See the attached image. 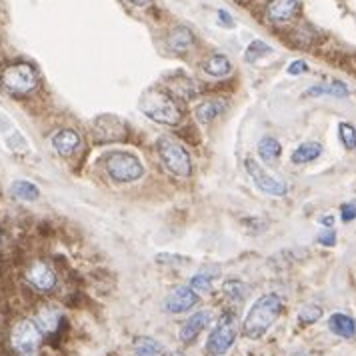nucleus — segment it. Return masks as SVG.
Listing matches in <instances>:
<instances>
[{
	"mask_svg": "<svg viewBox=\"0 0 356 356\" xmlns=\"http://www.w3.org/2000/svg\"><path fill=\"white\" fill-rule=\"evenodd\" d=\"M280 312H282L280 296L275 292L262 294L259 300L250 307L246 318L243 321V334L248 340H260L270 330V326L276 323Z\"/></svg>",
	"mask_w": 356,
	"mask_h": 356,
	"instance_id": "f257e3e1",
	"label": "nucleus"
},
{
	"mask_svg": "<svg viewBox=\"0 0 356 356\" xmlns=\"http://www.w3.org/2000/svg\"><path fill=\"white\" fill-rule=\"evenodd\" d=\"M138 108L150 120H154L159 124H166V127H177L182 120V113L175 102V98L168 97L164 90H156V88L146 90L138 102Z\"/></svg>",
	"mask_w": 356,
	"mask_h": 356,
	"instance_id": "f03ea898",
	"label": "nucleus"
},
{
	"mask_svg": "<svg viewBox=\"0 0 356 356\" xmlns=\"http://www.w3.org/2000/svg\"><path fill=\"white\" fill-rule=\"evenodd\" d=\"M238 337V321L232 312H225L209 334L207 353L209 356H225L234 346Z\"/></svg>",
	"mask_w": 356,
	"mask_h": 356,
	"instance_id": "7ed1b4c3",
	"label": "nucleus"
},
{
	"mask_svg": "<svg viewBox=\"0 0 356 356\" xmlns=\"http://www.w3.org/2000/svg\"><path fill=\"white\" fill-rule=\"evenodd\" d=\"M106 172L116 182H134L145 177V166L130 152H113L106 159Z\"/></svg>",
	"mask_w": 356,
	"mask_h": 356,
	"instance_id": "20e7f679",
	"label": "nucleus"
},
{
	"mask_svg": "<svg viewBox=\"0 0 356 356\" xmlns=\"http://www.w3.org/2000/svg\"><path fill=\"white\" fill-rule=\"evenodd\" d=\"M159 152H161L164 166L172 175H177V177H191L193 161H191V154L186 152L184 146L178 145L177 140H172V138H161L159 140Z\"/></svg>",
	"mask_w": 356,
	"mask_h": 356,
	"instance_id": "39448f33",
	"label": "nucleus"
},
{
	"mask_svg": "<svg viewBox=\"0 0 356 356\" xmlns=\"http://www.w3.org/2000/svg\"><path fill=\"white\" fill-rule=\"evenodd\" d=\"M42 332L36 326L33 318H22L18 321L13 330H10V346L17 355H29V353H36V348L42 342Z\"/></svg>",
	"mask_w": 356,
	"mask_h": 356,
	"instance_id": "423d86ee",
	"label": "nucleus"
},
{
	"mask_svg": "<svg viewBox=\"0 0 356 356\" xmlns=\"http://www.w3.org/2000/svg\"><path fill=\"white\" fill-rule=\"evenodd\" d=\"M2 86L13 95H29L38 86V76L31 65H13L2 72Z\"/></svg>",
	"mask_w": 356,
	"mask_h": 356,
	"instance_id": "0eeeda50",
	"label": "nucleus"
},
{
	"mask_svg": "<svg viewBox=\"0 0 356 356\" xmlns=\"http://www.w3.org/2000/svg\"><path fill=\"white\" fill-rule=\"evenodd\" d=\"M244 166H246V172L250 175V178L254 180V184L259 186L262 193L270 196H284L289 193V186L284 180L273 177L270 172H266L259 162L252 161V159H246L244 161Z\"/></svg>",
	"mask_w": 356,
	"mask_h": 356,
	"instance_id": "6e6552de",
	"label": "nucleus"
},
{
	"mask_svg": "<svg viewBox=\"0 0 356 356\" xmlns=\"http://www.w3.org/2000/svg\"><path fill=\"white\" fill-rule=\"evenodd\" d=\"M24 278L34 291L44 292V294L56 289V273L50 268V264L42 262V260H34L33 264L26 268Z\"/></svg>",
	"mask_w": 356,
	"mask_h": 356,
	"instance_id": "1a4fd4ad",
	"label": "nucleus"
},
{
	"mask_svg": "<svg viewBox=\"0 0 356 356\" xmlns=\"http://www.w3.org/2000/svg\"><path fill=\"white\" fill-rule=\"evenodd\" d=\"M198 305V294H196L191 286H178L175 291H170L166 294L162 307L166 312L170 314H180L186 312L191 308H195Z\"/></svg>",
	"mask_w": 356,
	"mask_h": 356,
	"instance_id": "9d476101",
	"label": "nucleus"
},
{
	"mask_svg": "<svg viewBox=\"0 0 356 356\" xmlns=\"http://www.w3.org/2000/svg\"><path fill=\"white\" fill-rule=\"evenodd\" d=\"M212 323V312L209 310H200V312H195L193 316H188L182 326H180V330H178V337L180 340L184 342V344H191L193 340L198 339V334L204 330V328H209Z\"/></svg>",
	"mask_w": 356,
	"mask_h": 356,
	"instance_id": "9b49d317",
	"label": "nucleus"
},
{
	"mask_svg": "<svg viewBox=\"0 0 356 356\" xmlns=\"http://www.w3.org/2000/svg\"><path fill=\"white\" fill-rule=\"evenodd\" d=\"M33 321L36 323V326L40 328V332H42V334H54V332L60 328V324H63V321H65V316H63V312H60L56 307L44 305V307L38 308V312L34 314Z\"/></svg>",
	"mask_w": 356,
	"mask_h": 356,
	"instance_id": "f8f14e48",
	"label": "nucleus"
},
{
	"mask_svg": "<svg viewBox=\"0 0 356 356\" xmlns=\"http://www.w3.org/2000/svg\"><path fill=\"white\" fill-rule=\"evenodd\" d=\"M127 134V124L120 122L118 118H100L97 120V138L100 143H113V140H122Z\"/></svg>",
	"mask_w": 356,
	"mask_h": 356,
	"instance_id": "ddd939ff",
	"label": "nucleus"
},
{
	"mask_svg": "<svg viewBox=\"0 0 356 356\" xmlns=\"http://www.w3.org/2000/svg\"><path fill=\"white\" fill-rule=\"evenodd\" d=\"M298 8V0H270L266 6V18L273 22H289L296 17Z\"/></svg>",
	"mask_w": 356,
	"mask_h": 356,
	"instance_id": "4468645a",
	"label": "nucleus"
},
{
	"mask_svg": "<svg viewBox=\"0 0 356 356\" xmlns=\"http://www.w3.org/2000/svg\"><path fill=\"white\" fill-rule=\"evenodd\" d=\"M52 146H54V150H56L60 156H70V154L81 146V134L72 129L58 130V132L52 136Z\"/></svg>",
	"mask_w": 356,
	"mask_h": 356,
	"instance_id": "2eb2a0df",
	"label": "nucleus"
},
{
	"mask_svg": "<svg viewBox=\"0 0 356 356\" xmlns=\"http://www.w3.org/2000/svg\"><path fill=\"white\" fill-rule=\"evenodd\" d=\"M328 328H330L332 334H337L340 339H356V321L355 318H350L348 314L334 312V314L328 318Z\"/></svg>",
	"mask_w": 356,
	"mask_h": 356,
	"instance_id": "dca6fc26",
	"label": "nucleus"
},
{
	"mask_svg": "<svg viewBox=\"0 0 356 356\" xmlns=\"http://www.w3.org/2000/svg\"><path fill=\"white\" fill-rule=\"evenodd\" d=\"M225 108H227V104L222 100H204L196 106L195 116L200 124H211L212 120H216L225 113Z\"/></svg>",
	"mask_w": 356,
	"mask_h": 356,
	"instance_id": "f3484780",
	"label": "nucleus"
},
{
	"mask_svg": "<svg viewBox=\"0 0 356 356\" xmlns=\"http://www.w3.org/2000/svg\"><path fill=\"white\" fill-rule=\"evenodd\" d=\"M193 42H195V34L188 26H177L172 33L168 34V40H166L168 49L175 50V52H186L193 47Z\"/></svg>",
	"mask_w": 356,
	"mask_h": 356,
	"instance_id": "a211bd4d",
	"label": "nucleus"
},
{
	"mask_svg": "<svg viewBox=\"0 0 356 356\" xmlns=\"http://www.w3.org/2000/svg\"><path fill=\"white\" fill-rule=\"evenodd\" d=\"M321 154H323V146L318 143H302V145L294 148L291 161L292 164H308V162L316 161Z\"/></svg>",
	"mask_w": 356,
	"mask_h": 356,
	"instance_id": "6ab92c4d",
	"label": "nucleus"
},
{
	"mask_svg": "<svg viewBox=\"0 0 356 356\" xmlns=\"http://www.w3.org/2000/svg\"><path fill=\"white\" fill-rule=\"evenodd\" d=\"M348 86L342 84V82H328V84H316V86H310L307 92V97H321V95H330V97H348Z\"/></svg>",
	"mask_w": 356,
	"mask_h": 356,
	"instance_id": "aec40b11",
	"label": "nucleus"
},
{
	"mask_svg": "<svg viewBox=\"0 0 356 356\" xmlns=\"http://www.w3.org/2000/svg\"><path fill=\"white\" fill-rule=\"evenodd\" d=\"M136 356H164V346L152 337H138L134 340Z\"/></svg>",
	"mask_w": 356,
	"mask_h": 356,
	"instance_id": "412c9836",
	"label": "nucleus"
},
{
	"mask_svg": "<svg viewBox=\"0 0 356 356\" xmlns=\"http://www.w3.org/2000/svg\"><path fill=\"white\" fill-rule=\"evenodd\" d=\"M280 152H282V146L275 136H262L259 140V156L264 162L278 161Z\"/></svg>",
	"mask_w": 356,
	"mask_h": 356,
	"instance_id": "4be33fe9",
	"label": "nucleus"
},
{
	"mask_svg": "<svg viewBox=\"0 0 356 356\" xmlns=\"http://www.w3.org/2000/svg\"><path fill=\"white\" fill-rule=\"evenodd\" d=\"M204 70H207L211 76L220 79V76H227L228 72L232 70V63H230V58L225 56V54H214V56H211V58L204 63Z\"/></svg>",
	"mask_w": 356,
	"mask_h": 356,
	"instance_id": "5701e85b",
	"label": "nucleus"
},
{
	"mask_svg": "<svg viewBox=\"0 0 356 356\" xmlns=\"http://www.w3.org/2000/svg\"><path fill=\"white\" fill-rule=\"evenodd\" d=\"M10 195L18 198V200H36L38 196H40V191L34 186L33 182H29V180H17L13 186H10Z\"/></svg>",
	"mask_w": 356,
	"mask_h": 356,
	"instance_id": "b1692460",
	"label": "nucleus"
},
{
	"mask_svg": "<svg viewBox=\"0 0 356 356\" xmlns=\"http://www.w3.org/2000/svg\"><path fill=\"white\" fill-rule=\"evenodd\" d=\"M296 318H298L300 326H310V324L318 323L323 318V307H318V305H305L298 310Z\"/></svg>",
	"mask_w": 356,
	"mask_h": 356,
	"instance_id": "393cba45",
	"label": "nucleus"
},
{
	"mask_svg": "<svg viewBox=\"0 0 356 356\" xmlns=\"http://www.w3.org/2000/svg\"><path fill=\"white\" fill-rule=\"evenodd\" d=\"M268 52H273V49H270L266 42H262V40H252V42L248 44V49H246L244 58H246V63H257L259 58L266 56Z\"/></svg>",
	"mask_w": 356,
	"mask_h": 356,
	"instance_id": "a878e982",
	"label": "nucleus"
},
{
	"mask_svg": "<svg viewBox=\"0 0 356 356\" xmlns=\"http://www.w3.org/2000/svg\"><path fill=\"white\" fill-rule=\"evenodd\" d=\"M246 294H248V289L244 286L241 280H228L225 284V296L234 300V302H243Z\"/></svg>",
	"mask_w": 356,
	"mask_h": 356,
	"instance_id": "bb28decb",
	"label": "nucleus"
},
{
	"mask_svg": "<svg viewBox=\"0 0 356 356\" xmlns=\"http://www.w3.org/2000/svg\"><path fill=\"white\" fill-rule=\"evenodd\" d=\"M339 136L342 140V145L346 146L348 150H355L356 148V129L348 122H340L339 124Z\"/></svg>",
	"mask_w": 356,
	"mask_h": 356,
	"instance_id": "cd10ccee",
	"label": "nucleus"
},
{
	"mask_svg": "<svg viewBox=\"0 0 356 356\" xmlns=\"http://www.w3.org/2000/svg\"><path fill=\"white\" fill-rule=\"evenodd\" d=\"M188 286H191V289H193L195 292H211L212 291V276L200 273V275L193 276V280H191V284H188Z\"/></svg>",
	"mask_w": 356,
	"mask_h": 356,
	"instance_id": "c85d7f7f",
	"label": "nucleus"
},
{
	"mask_svg": "<svg viewBox=\"0 0 356 356\" xmlns=\"http://www.w3.org/2000/svg\"><path fill=\"white\" fill-rule=\"evenodd\" d=\"M340 218L344 220V222H353L356 218V202L355 200H350V202H344L342 207H340Z\"/></svg>",
	"mask_w": 356,
	"mask_h": 356,
	"instance_id": "c756f323",
	"label": "nucleus"
},
{
	"mask_svg": "<svg viewBox=\"0 0 356 356\" xmlns=\"http://www.w3.org/2000/svg\"><path fill=\"white\" fill-rule=\"evenodd\" d=\"M316 241L323 244V246H334L337 244V232H334V228H324L323 232L318 234Z\"/></svg>",
	"mask_w": 356,
	"mask_h": 356,
	"instance_id": "7c9ffc66",
	"label": "nucleus"
},
{
	"mask_svg": "<svg viewBox=\"0 0 356 356\" xmlns=\"http://www.w3.org/2000/svg\"><path fill=\"white\" fill-rule=\"evenodd\" d=\"M308 70V65L305 63V60H294V63H291V66H289V74H292V76H296V74H305Z\"/></svg>",
	"mask_w": 356,
	"mask_h": 356,
	"instance_id": "2f4dec72",
	"label": "nucleus"
},
{
	"mask_svg": "<svg viewBox=\"0 0 356 356\" xmlns=\"http://www.w3.org/2000/svg\"><path fill=\"white\" fill-rule=\"evenodd\" d=\"M218 17H220V22L227 24V26H232V24H234V22H232V17H230L228 13H225V10H218Z\"/></svg>",
	"mask_w": 356,
	"mask_h": 356,
	"instance_id": "473e14b6",
	"label": "nucleus"
},
{
	"mask_svg": "<svg viewBox=\"0 0 356 356\" xmlns=\"http://www.w3.org/2000/svg\"><path fill=\"white\" fill-rule=\"evenodd\" d=\"M321 225H324L326 228H332V225H334V218H332V216H324V218H321Z\"/></svg>",
	"mask_w": 356,
	"mask_h": 356,
	"instance_id": "72a5a7b5",
	"label": "nucleus"
},
{
	"mask_svg": "<svg viewBox=\"0 0 356 356\" xmlns=\"http://www.w3.org/2000/svg\"><path fill=\"white\" fill-rule=\"evenodd\" d=\"M130 4H134V6H148L152 0H129Z\"/></svg>",
	"mask_w": 356,
	"mask_h": 356,
	"instance_id": "f704fd0d",
	"label": "nucleus"
},
{
	"mask_svg": "<svg viewBox=\"0 0 356 356\" xmlns=\"http://www.w3.org/2000/svg\"><path fill=\"white\" fill-rule=\"evenodd\" d=\"M170 356H186V355H182V353H172Z\"/></svg>",
	"mask_w": 356,
	"mask_h": 356,
	"instance_id": "c9c22d12",
	"label": "nucleus"
}]
</instances>
